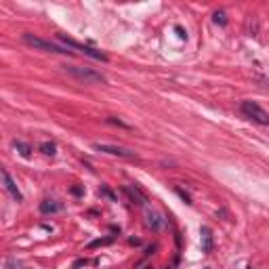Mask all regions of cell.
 Returning <instances> with one entry per match:
<instances>
[{"instance_id": "obj_1", "label": "cell", "mask_w": 269, "mask_h": 269, "mask_svg": "<svg viewBox=\"0 0 269 269\" xmlns=\"http://www.w3.org/2000/svg\"><path fill=\"white\" fill-rule=\"evenodd\" d=\"M23 42L34 46L36 51H46V53H57V55H67V57H74V51H70L67 46L63 44H57L51 40H44L40 36H34V34H23Z\"/></svg>"}, {"instance_id": "obj_2", "label": "cell", "mask_w": 269, "mask_h": 269, "mask_svg": "<svg viewBox=\"0 0 269 269\" xmlns=\"http://www.w3.org/2000/svg\"><path fill=\"white\" fill-rule=\"evenodd\" d=\"M65 74H70L72 78H76L78 82L84 84H103L105 82V76L93 67H80V65H63Z\"/></svg>"}, {"instance_id": "obj_3", "label": "cell", "mask_w": 269, "mask_h": 269, "mask_svg": "<svg viewBox=\"0 0 269 269\" xmlns=\"http://www.w3.org/2000/svg\"><path fill=\"white\" fill-rule=\"evenodd\" d=\"M59 42L63 44V46H67V49H74V51H78L80 55H86V57H91V59H95V61H101V63H108L110 61V57L105 55L103 51H99V49H93V46H89V44H82V42H76L74 38H67V36H59Z\"/></svg>"}, {"instance_id": "obj_4", "label": "cell", "mask_w": 269, "mask_h": 269, "mask_svg": "<svg viewBox=\"0 0 269 269\" xmlns=\"http://www.w3.org/2000/svg\"><path fill=\"white\" fill-rule=\"evenodd\" d=\"M240 112H242L248 120H253L255 124L269 127V114L257 101H242V105H240Z\"/></svg>"}, {"instance_id": "obj_5", "label": "cell", "mask_w": 269, "mask_h": 269, "mask_svg": "<svg viewBox=\"0 0 269 269\" xmlns=\"http://www.w3.org/2000/svg\"><path fill=\"white\" fill-rule=\"evenodd\" d=\"M97 151H103V153H110V156H118V158H127V160H137L139 156L134 153L133 149H127V147H120V145H110V143H95L93 145Z\"/></svg>"}, {"instance_id": "obj_6", "label": "cell", "mask_w": 269, "mask_h": 269, "mask_svg": "<svg viewBox=\"0 0 269 269\" xmlns=\"http://www.w3.org/2000/svg\"><path fill=\"white\" fill-rule=\"evenodd\" d=\"M145 225L151 232H162L168 225V219L162 213H158V210H145Z\"/></svg>"}, {"instance_id": "obj_7", "label": "cell", "mask_w": 269, "mask_h": 269, "mask_svg": "<svg viewBox=\"0 0 269 269\" xmlns=\"http://www.w3.org/2000/svg\"><path fill=\"white\" fill-rule=\"evenodd\" d=\"M200 246H202V253L204 255H210L215 248V236H213V229L208 225L200 227Z\"/></svg>"}, {"instance_id": "obj_8", "label": "cell", "mask_w": 269, "mask_h": 269, "mask_svg": "<svg viewBox=\"0 0 269 269\" xmlns=\"http://www.w3.org/2000/svg\"><path fill=\"white\" fill-rule=\"evenodd\" d=\"M2 181H4V189L8 191V196H11L15 202H23V194L19 191V187L13 181V177L8 175V170H2Z\"/></svg>"}, {"instance_id": "obj_9", "label": "cell", "mask_w": 269, "mask_h": 269, "mask_svg": "<svg viewBox=\"0 0 269 269\" xmlns=\"http://www.w3.org/2000/svg\"><path fill=\"white\" fill-rule=\"evenodd\" d=\"M63 204L57 200H42L40 202V213L42 215H55V213H61Z\"/></svg>"}, {"instance_id": "obj_10", "label": "cell", "mask_w": 269, "mask_h": 269, "mask_svg": "<svg viewBox=\"0 0 269 269\" xmlns=\"http://www.w3.org/2000/svg\"><path fill=\"white\" fill-rule=\"evenodd\" d=\"M124 194H129L131 196V200L133 202H137V204H145V202H147V196L145 194H143V191L137 187V185H129V187H124Z\"/></svg>"}, {"instance_id": "obj_11", "label": "cell", "mask_w": 269, "mask_h": 269, "mask_svg": "<svg viewBox=\"0 0 269 269\" xmlns=\"http://www.w3.org/2000/svg\"><path fill=\"white\" fill-rule=\"evenodd\" d=\"M13 147L21 153L23 158H30L32 156V147H30V143H25V141H13Z\"/></svg>"}, {"instance_id": "obj_12", "label": "cell", "mask_w": 269, "mask_h": 269, "mask_svg": "<svg viewBox=\"0 0 269 269\" xmlns=\"http://www.w3.org/2000/svg\"><path fill=\"white\" fill-rule=\"evenodd\" d=\"M40 151L44 153V156H55L57 153V145L53 141H44V143H40Z\"/></svg>"}, {"instance_id": "obj_13", "label": "cell", "mask_w": 269, "mask_h": 269, "mask_svg": "<svg viewBox=\"0 0 269 269\" xmlns=\"http://www.w3.org/2000/svg\"><path fill=\"white\" fill-rule=\"evenodd\" d=\"M114 242V236H110V238H99V240H93V242L89 244V248H99V246H108V244H112Z\"/></svg>"}, {"instance_id": "obj_14", "label": "cell", "mask_w": 269, "mask_h": 269, "mask_svg": "<svg viewBox=\"0 0 269 269\" xmlns=\"http://www.w3.org/2000/svg\"><path fill=\"white\" fill-rule=\"evenodd\" d=\"M213 21L217 23V25H227V15H225V11H215V15H213Z\"/></svg>"}, {"instance_id": "obj_15", "label": "cell", "mask_w": 269, "mask_h": 269, "mask_svg": "<svg viewBox=\"0 0 269 269\" xmlns=\"http://www.w3.org/2000/svg\"><path fill=\"white\" fill-rule=\"evenodd\" d=\"M175 194H177L181 200H183L185 204H194V202H191V198H189V194H187V191H183L181 187H175Z\"/></svg>"}, {"instance_id": "obj_16", "label": "cell", "mask_w": 269, "mask_h": 269, "mask_svg": "<svg viewBox=\"0 0 269 269\" xmlns=\"http://www.w3.org/2000/svg\"><path fill=\"white\" fill-rule=\"evenodd\" d=\"M108 122H110V124H118V127H122V129H129V124H124V122H120V120H114V118H108Z\"/></svg>"}, {"instance_id": "obj_17", "label": "cell", "mask_w": 269, "mask_h": 269, "mask_svg": "<svg viewBox=\"0 0 269 269\" xmlns=\"http://www.w3.org/2000/svg\"><path fill=\"white\" fill-rule=\"evenodd\" d=\"M101 191H103V196H108V198H110V200H116V196H114V194H112V191H110V189H108V187H103V189H101Z\"/></svg>"}, {"instance_id": "obj_18", "label": "cell", "mask_w": 269, "mask_h": 269, "mask_svg": "<svg viewBox=\"0 0 269 269\" xmlns=\"http://www.w3.org/2000/svg\"><path fill=\"white\" fill-rule=\"evenodd\" d=\"M175 30L179 32V36H181V38H187V32H185V30H183V27H181V25H177Z\"/></svg>"}, {"instance_id": "obj_19", "label": "cell", "mask_w": 269, "mask_h": 269, "mask_svg": "<svg viewBox=\"0 0 269 269\" xmlns=\"http://www.w3.org/2000/svg\"><path fill=\"white\" fill-rule=\"evenodd\" d=\"M129 242H131V244H137V246H139V244H141V240H137V238H131Z\"/></svg>"}, {"instance_id": "obj_20", "label": "cell", "mask_w": 269, "mask_h": 269, "mask_svg": "<svg viewBox=\"0 0 269 269\" xmlns=\"http://www.w3.org/2000/svg\"><path fill=\"white\" fill-rule=\"evenodd\" d=\"M244 269H253V267H251V265H248V267H244Z\"/></svg>"}, {"instance_id": "obj_21", "label": "cell", "mask_w": 269, "mask_h": 269, "mask_svg": "<svg viewBox=\"0 0 269 269\" xmlns=\"http://www.w3.org/2000/svg\"><path fill=\"white\" fill-rule=\"evenodd\" d=\"M25 269H30V267H25Z\"/></svg>"}]
</instances>
